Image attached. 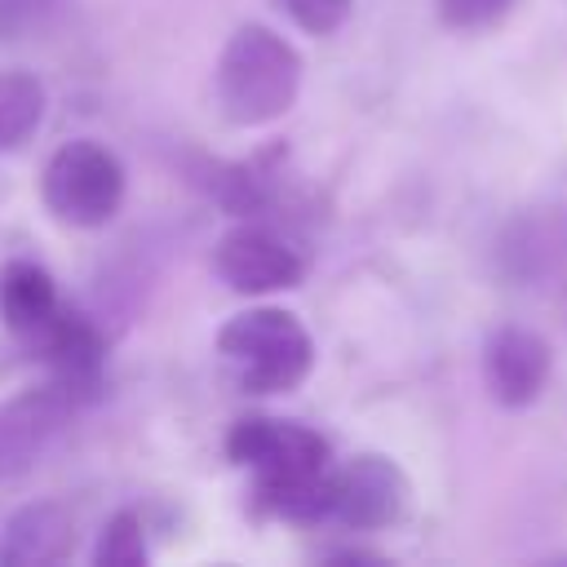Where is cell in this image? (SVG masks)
<instances>
[{"mask_svg": "<svg viewBox=\"0 0 567 567\" xmlns=\"http://www.w3.org/2000/svg\"><path fill=\"white\" fill-rule=\"evenodd\" d=\"M217 354L248 394H292L315 368V337L292 310L252 306L221 323Z\"/></svg>", "mask_w": 567, "mask_h": 567, "instance_id": "obj_3", "label": "cell"}, {"mask_svg": "<svg viewBox=\"0 0 567 567\" xmlns=\"http://www.w3.org/2000/svg\"><path fill=\"white\" fill-rule=\"evenodd\" d=\"M75 554V514L62 501H31L0 527V567H49Z\"/></svg>", "mask_w": 567, "mask_h": 567, "instance_id": "obj_12", "label": "cell"}, {"mask_svg": "<svg viewBox=\"0 0 567 567\" xmlns=\"http://www.w3.org/2000/svg\"><path fill=\"white\" fill-rule=\"evenodd\" d=\"M549 372H554V354H549L540 332L518 328V323H505V328L487 332V341H483V385L501 408H509V412L532 408L545 394Z\"/></svg>", "mask_w": 567, "mask_h": 567, "instance_id": "obj_9", "label": "cell"}, {"mask_svg": "<svg viewBox=\"0 0 567 567\" xmlns=\"http://www.w3.org/2000/svg\"><path fill=\"white\" fill-rule=\"evenodd\" d=\"M226 456L252 474L257 509L288 523L328 518L337 465L319 430L279 416H244L226 434Z\"/></svg>", "mask_w": 567, "mask_h": 567, "instance_id": "obj_1", "label": "cell"}, {"mask_svg": "<svg viewBox=\"0 0 567 567\" xmlns=\"http://www.w3.org/2000/svg\"><path fill=\"white\" fill-rule=\"evenodd\" d=\"M434 9L452 31H487L514 9V0H434Z\"/></svg>", "mask_w": 567, "mask_h": 567, "instance_id": "obj_16", "label": "cell"}, {"mask_svg": "<svg viewBox=\"0 0 567 567\" xmlns=\"http://www.w3.org/2000/svg\"><path fill=\"white\" fill-rule=\"evenodd\" d=\"M146 558H151V549H146V523H142V514H133V509L111 514L106 527L97 532L93 563L97 567H142Z\"/></svg>", "mask_w": 567, "mask_h": 567, "instance_id": "obj_14", "label": "cell"}, {"mask_svg": "<svg viewBox=\"0 0 567 567\" xmlns=\"http://www.w3.org/2000/svg\"><path fill=\"white\" fill-rule=\"evenodd\" d=\"M408 505H412V483L399 470V461H390L381 452H359L332 470L328 518H337L350 532H385V527L403 523Z\"/></svg>", "mask_w": 567, "mask_h": 567, "instance_id": "obj_7", "label": "cell"}, {"mask_svg": "<svg viewBox=\"0 0 567 567\" xmlns=\"http://www.w3.org/2000/svg\"><path fill=\"white\" fill-rule=\"evenodd\" d=\"M75 408H80L75 394L58 381L18 390L13 399L0 403V487L35 465V456L66 430Z\"/></svg>", "mask_w": 567, "mask_h": 567, "instance_id": "obj_8", "label": "cell"}, {"mask_svg": "<svg viewBox=\"0 0 567 567\" xmlns=\"http://www.w3.org/2000/svg\"><path fill=\"white\" fill-rule=\"evenodd\" d=\"M62 310L66 306L58 297V284L40 261H31V257L0 261V328L4 332H13L18 341H27L35 350Z\"/></svg>", "mask_w": 567, "mask_h": 567, "instance_id": "obj_10", "label": "cell"}, {"mask_svg": "<svg viewBox=\"0 0 567 567\" xmlns=\"http://www.w3.org/2000/svg\"><path fill=\"white\" fill-rule=\"evenodd\" d=\"M124 190H128V173H124L120 155L93 137L62 142L40 173V199H44L49 217L62 226H75V230L106 226L120 213Z\"/></svg>", "mask_w": 567, "mask_h": 567, "instance_id": "obj_4", "label": "cell"}, {"mask_svg": "<svg viewBox=\"0 0 567 567\" xmlns=\"http://www.w3.org/2000/svg\"><path fill=\"white\" fill-rule=\"evenodd\" d=\"M213 275L239 297H266L297 288L306 279V261L275 226L244 217L213 244Z\"/></svg>", "mask_w": 567, "mask_h": 567, "instance_id": "obj_5", "label": "cell"}, {"mask_svg": "<svg viewBox=\"0 0 567 567\" xmlns=\"http://www.w3.org/2000/svg\"><path fill=\"white\" fill-rule=\"evenodd\" d=\"M297 31H306V35H332V31H341L346 27V18H350V9H354V0H270Z\"/></svg>", "mask_w": 567, "mask_h": 567, "instance_id": "obj_15", "label": "cell"}, {"mask_svg": "<svg viewBox=\"0 0 567 567\" xmlns=\"http://www.w3.org/2000/svg\"><path fill=\"white\" fill-rule=\"evenodd\" d=\"M301 93V53L270 27L244 22L221 44L213 71V97L226 124L261 128L292 111Z\"/></svg>", "mask_w": 567, "mask_h": 567, "instance_id": "obj_2", "label": "cell"}, {"mask_svg": "<svg viewBox=\"0 0 567 567\" xmlns=\"http://www.w3.org/2000/svg\"><path fill=\"white\" fill-rule=\"evenodd\" d=\"M35 354H44V363L53 368V381L66 385L75 394V403L97 399L102 377H106V341H102L93 319H84L75 310H62L58 323L35 346Z\"/></svg>", "mask_w": 567, "mask_h": 567, "instance_id": "obj_11", "label": "cell"}, {"mask_svg": "<svg viewBox=\"0 0 567 567\" xmlns=\"http://www.w3.org/2000/svg\"><path fill=\"white\" fill-rule=\"evenodd\" d=\"M49 93L31 71H0V155L18 151L44 124Z\"/></svg>", "mask_w": 567, "mask_h": 567, "instance_id": "obj_13", "label": "cell"}, {"mask_svg": "<svg viewBox=\"0 0 567 567\" xmlns=\"http://www.w3.org/2000/svg\"><path fill=\"white\" fill-rule=\"evenodd\" d=\"M496 270L518 288L567 279V199L518 208L496 235Z\"/></svg>", "mask_w": 567, "mask_h": 567, "instance_id": "obj_6", "label": "cell"}]
</instances>
